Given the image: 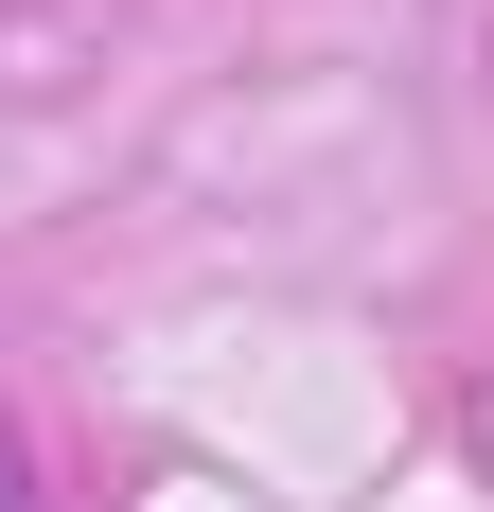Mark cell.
<instances>
[{"label":"cell","mask_w":494,"mask_h":512,"mask_svg":"<svg viewBox=\"0 0 494 512\" xmlns=\"http://www.w3.org/2000/svg\"><path fill=\"white\" fill-rule=\"evenodd\" d=\"M0 512H36V442H18V424H0Z\"/></svg>","instance_id":"cell-1"}]
</instances>
